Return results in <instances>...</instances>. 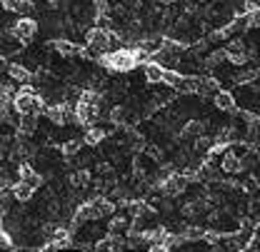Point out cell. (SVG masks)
<instances>
[{
	"label": "cell",
	"mask_w": 260,
	"mask_h": 252,
	"mask_svg": "<svg viewBox=\"0 0 260 252\" xmlns=\"http://www.w3.org/2000/svg\"><path fill=\"white\" fill-rule=\"evenodd\" d=\"M148 55L150 53H145L143 48H118V50H110V53L100 55L98 60L110 73H130L138 65L148 63Z\"/></svg>",
	"instance_id": "6da1fadb"
},
{
	"label": "cell",
	"mask_w": 260,
	"mask_h": 252,
	"mask_svg": "<svg viewBox=\"0 0 260 252\" xmlns=\"http://www.w3.org/2000/svg\"><path fill=\"white\" fill-rule=\"evenodd\" d=\"M18 177H20L25 185H30L32 190H38L40 185H43V175H40L32 165H28V162H23V165L18 167Z\"/></svg>",
	"instance_id": "7c38bea8"
},
{
	"label": "cell",
	"mask_w": 260,
	"mask_h": 252,
	"mask_svg": "<svg viewBox=\"0 0 260 252\" xmlns=\"http://www.w3.org/2000/svg\"><path fill=\"white\" fill-rule=\"evenodd\" d=\"M143 75H145V80L148 83H162V75H165V67H162L158 60H148V63H143Z\"/></svg>",
	"instance_id": "d6986e66"
},
{
	"label": "cell",
	"mask_w": 260,
	"mask_h": 252,
	"mask_svg": "<svg viewBox=\"0 0 260 252\" xmlns=\"http://www.w3.org/2000/svg\"><path fill=\"white\" fill-rule=\"evenodd\" d=\"M243 118H245V135L250 137V140H255V142H260V115H245L243 113Z\"/></svg>",
	"instance_id": "ffe728a7"
},
{
	"label": "cell",
	"mask_w": 260,
	"mask_h": 252,
	"mask_svg": "<svg viewBox=\"0 0 260 252\" xmlns=\"http://www.w3.org/2000/svg\"><path fill=\"white\" fill-rule=\"evenodd\" d=\"M32 192H35V190H32L30 185H25L23 180H18V183L13 185V197H15L18 202H30Z\"/></svg>",
	"instance_id": "603a6c76"
},
{
	"label": "cell",
	"mask_w": 260,
	"mask_h": 252,
	"mask_svg": "<svg viewBox=\"0 0 260 252\" xmlns=\"http://www.w3.org/2000/svg\"><path fill=\"white\" fill-rule=\"evenodd\" d=\"M3 8H8L15 15H32L35 13V3L32 0H3Z\"/></svg>",
	"instance_id": "2e32d148"
},
{
	"label": "cell",
	"mask_w": 260,
	"mask_h": 252,
	"mask_svg": "<svg viewBox=\"0 0 260 252\" xmlns=\"http://www.w3.org/2000/svg\"><path fill=\"white\" fill-rule=\"evenodd\" d=\"M225 58H228V63H233V65H245L248 60H250L243 38H233V40L228 43L225 45Z\"/></svg>",
	"instance_id": "ba28073f"
},
{
	"label": "cell",
	"mask_w": 260,
	"mask_h": 252,
	"mask_svg": "<svg viewBox=\"0 0 260 252\" xmlns=\"http://www.w3.org/2000/svg\"><path fill=\"white\" fill-rule=\"evenodd\" d=\"M203 235H205V232L193 225V227H185V235H183V237H185V240H198V237H203Z\"/></svg>",
	"instance_id": "4316f807"
},
{
	"label": "cell",
	"mask_w": 260,
	"mask_h": 252,
	"mask_svg": "<svg viewBox=\"0 0 260 252\" xmlns=\"http://www.w3.org/2000/svg\"><path fill=\"white\" fill-rule=\"evenodd\" d=\"M105 135H108V127H103V125H88L85 127V132H83V142L85 145H100L103 140H105Z\"/></svg>",
	"instance_id": "9a60e30c"
},
{
	"label": "cell",
	"mask_w": 260,
	"mask_h": 252,
	"mask_svg": "<svg viewBox=\"0 0 260 252\" xmlns=\"http://www.w3.org/2000/svg\"><path fill=\"white\" fill-rule=\"evenodd\" d=\"M213 102H215V107L220 113H238V100H235V95L230 90H218L213 95Z\"/></svg>",
	"instance_id": "8fae6325"
},
{
	"label": "cell",
	"mask_w": 260,
	"mask_h": 252,
	"mask_svg": "<svg viewBox=\"0 0 260 252\" xmlns=\"http://www.w3.org/2000/svg\"><path fill=\"white\" fill-rule=\"evenodd\" d=\"M213 145H215V137H210V135H200L198 140H193V153L198 155V160H205L210 155V150H213Z\"/></svg>",
	"instance_id": "ac0fdd59"
},
{
	"label": "cell",
	"mask_w": 260,
	"mask_h": 252,
	"mask_svg": "<svg viewBox=\"0 0 260 252\" xmlns=\"http://www.w3.org/2000/svg\"><path fill=\"white\" fill-rule=\"evenodd\" d=\"M50 45H53V50H55V53H60V55H65V58H75V55H80V53H83V48H80L78 43H73V40H63V38L53 40Z\"/></svg>",
	"instance_id": "5bb4252c"
},
{
	"label": "cell",
	"mask_w": 260,
	"mask_h": 252,
	"mask_svg": "<svg viewBox=\"0 0 260 252\" xmlns=\"http://www.w3.org/2000/svg\"><path fill=\"white\" fill-rule=\"evenodd\" d=\"M113 32L108 30V28H103V25H93V28H88L85 32V43H88V50L90 53H95V55H105V53H110V48H113Z\"/></svg>",
	"instance_id": "3957f363"
},
{
	"label": "cell",
	"mask_w": 260,
	"mask_h": 252,
	"mask_svg": "<svg viewBox=\"0 0 260 252\" xmlns=\"http://www.w3.org/2000/svg\"><path fill=\"white\" fill-rule=\"evenodd\" d=\"M90 170H75L73 175H70V185L73 188H78V190H83V188H88L90 185Z\"/></svg>",
	"instance_id": "cb8c5ba5"
},
{
	"label": "cell",
	"mask_w": 260,
	"mask_h": 252,
	"mask_svg": "<svg viewBox=\"0 0 260 252\" xmlns=\"http://www.w3.org/2000/svg\"><path fill=\"white\" fill-rule=\"evenodd\" d=\"M13 110L18 113V115H23V113H45L48 110V102H45V97L43 93H38L35 88L30 85H23L15 97H13Z\"/></svg>",
	"instance_id": "7a4b0ae2"
},
{
	"label": "cell",
	"mask_w": 260,
	"mask_h": 252,
	"mask_svg": "<svg viewBox=\"0 0 260 252\" xmlns=\"http://www.w3.org/2000/svg\"><path fill=\"white\" fill-rule=\"evenodd\" d=\"M90 212H93V220L113 218V212H115V205H113L108 197L98 195V197H93V200H90Z\"/></svg>",
	"instance_id": "30bf717a"
},
{
	"label": "cell",
	"mask_w": 260,
	"mask_h": 252,
	"mask_svg": "<svg viewBox=\"0 0 260 252\" xmlns=\"http://www.w3.org/2000/svg\"><path fill=\"white\" fill-rule=\"evenodd\" d=\"M203 132H205V125H203L200 120H188L185 125L180 127V135H178V137L185 140V142H190V140H198Z\"/></svg>",
	"instance_id": "e0dca14e"
},
{
	"label": "cell",
	"mask_w": 260,
	"mask_h": 252,
	"mask_svg": "<svg viewBox=\"0 0 260 252\" xmlns=\"http://www.w3.org/2000/svg\"><path fill=\"white\" fill-rule=\"evenodd\" d=\"M128 227H130V218H125V215H113L110 222H108V232H115V235H120Z\"/></svg>",
	"instance_id": "d4e9b609"
},
{
	"label": "cell",
	"mask_w": 260,
	"mask_h": 252,
	"mask_svg": "<svg viewBox=\"0 0 260 252\" xmlns=\"http://www.w3.org/2000/svg\"><path fill=\"white\" fill-rule=\"evenodd\" d=\"M10 32H13L20 43H30L32 38L38 35V23H35V18H30V15H23V18H18V20L13 23Z\"/></svg>",
	"instance_id": "52a82bcc"
},
{
	"label": "cell",
	"mask_w": 260,
	"mask_h": 252,
	"mask_svg": "<svg viewBox=\"0 0 260 252\" xmlns=\"http://www.w3.org/2000/svg\"><path fill=\"white\" fill-rule=\"evenodd\" d=\"M85 142H83V137L78 140V137H70V140H65L63 145H60V153H63V158L73 160L75 155H80V148H83Z\"/></svg>",
	"instance_id": "7402d4cb"
},
{
	"label": "cell",
	"mask_w": 260,
	"mask_h": 252,
	"mask_svg": "<svg viewBox=\"0 0 260 252\" xmlns=\"http://www.w3.org/2000/svg\"><path fill=\"white\" fill-rule=\"evenodd\" d=\"M162 3H175V0H162Z\"/></svg>",
	"instance_id": "83f0119b"
},
{
	"label": "cell",
	"mask_w": 260,
	"mask_h": 252,
	"mask_svg": "<svg viewBox=\"0 0 260 252\" xmlns=\"http://www.w3.org/2000/svg\"><path fill=\"white\" fill-rule=\"evenodd\" d=\"M228 58H225V50H215V53H210L208 58H205V65L208 67H218L220 63H225Z\"/></svg>",
	"instance_id": "484cf974"
},
{
	"label": "cell",
	"mask_w": 260,
	"mask_h": 252,
	"mask_svg": "<svg viewBox=\"0 0 260 252\" xmlns=\"http://www.w3.org/2000/svg\"><path fill=\"white\" fill-rule=\"evenodd\" d=\"M188 188V175H178V172H170L160 180V192L168 197H178L183 195Z\"/></svg>",
	"instance_id": "8992f818"
},
{
	"label": "cell",
	"mask_w": 260,
	"mask_h": 252,
	"mask_svg": "<svg viewBox=\"0 0 260 252\" xmlns=\"http://www.w3.org/2000/svg\"><path fill=\"white\" fill-rule=\"evenodd\" d=\"M155 60L162 65V67H178L180 60H183V43L180 40H162L160 50L155 53Z\"/></svg>",
	"instance_id": "277c9868"
},
{
	"label": "cell",
	"mask_w": 260,
	"mask_h": 252,
	"mask_svg": "<svg viewBox=\"0 0 260 252\" xmlns=\"http://www.w3.org/2000/svg\"><path fill=\"white\" fill-rule=\"evenodd\" d=\"M220 170L225 172V175H240L243 170H245V160L240 158L230 145H228V150L223 153V162H220Z\"/></svg>",
	"instance_id": "9c48e42d"
},
{
	"label": "cell",
	"mask_w": 260,
	"mask_h": 252,
	"mask_svg": "<svg viewBox=\"0 0 260 252\" xmlns=\"http://www.w3.org/2000/svg\"><path fill=\"white\" fill-rule=\"evenodd\" d=\"M10 78H13L15 83H20V85H28V83L32 80V73L25 67V65L10 63Z\"/></svg>",
	"instance_id": "44dd1931"
},
{
	"label": "cell",
	"mask_w": 260,
	"mask_h": 252,
	"mask_svg": "<svg viewBox=\"0 0 260 252\" xmlns=\"http://www.w3.org/2000/svg\"><path fill=\"white\" fill-rule=\"evenodd\" d=\"M103 118L100 113V102H85V100H78L75 102V120L78 125H95L98 120Z\"/></svg>",
	"instance_id": "5b68a950"
},
{
	"label": "cell",
	"mask_w": 260,
	"mask_h": 252,
	"mask_svg": "<svg viewBox=\"0 0 260 252\" xmlns=\"http://www.w3.org/2000/svg\"><path fill=\"white\" fill-rule=\"evenodd\" d=\"M38 113H23V115H18V132L23 135V137H28V135H32L35 130H38Z\"/></svg>",
	"instance_id": "4fadbf2b"
}]
</instances>
